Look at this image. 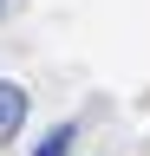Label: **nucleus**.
I'll list each match as a JSON object with an SVG mask.
<instances>
[{
	"mask_svg": "<svg viewBox=\"0 0 150 156\" xmlns=\"http://www.w3.org/2000/svg\"><path fill=\"white\" fill-rule=\"evenodd\" d=\"M26 124V91L13 85V78H0V143H13Z\"/></svg>",
	"mask_w": 150,
	"mask_h": 156,
	"instance_id": "1",
	"label": "nucleus"
},
{
	"mask_svg": "<svg viewBox=\"0 0 150 156\" xmlns=\"http://www.w3.org/2000/svg\"><path fill=\"white\" fill-rule=\"evenodd\" d=\"M65 150H72V124H59L52 136H39V150H33V156H65Z\"/></svg>",
	"mask_w": 150,
	"mask_h": 156,
	"instance_id": "2",
	"label": "nucleus"
},
{
	"mask_svg": "<svg viewBox=\"0 0 150 156\" xmlns=\"http://www.w3.org/2000/svg\"><path fill=\"white\" fill-rule=\"evenodd\" d=\"M7 13H13V0H0V20H7Z\"/></svg>",
	"mask_w": 150,
	"mask_h": 156,
	"instance_id": "3",
	"label": "nucleus"
}]
</instances>
